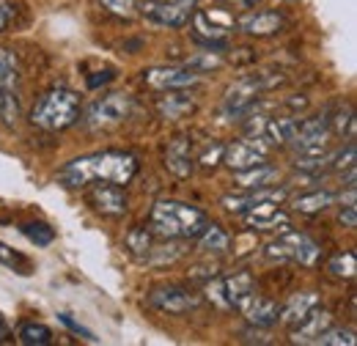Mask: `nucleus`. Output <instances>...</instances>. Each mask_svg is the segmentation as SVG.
Wrapping results in <instances>:
<instances>
[{
	"instance_id": "1",
	"label": "nucleus",
	"mask_w": 357,
	"mask_h": 346,
	"mask_svg": "<svg viewBox=\"0 0 357 346\" xmlns=\"http://www.w3.org/2000/svg\"><path fill=\"white\" fill-rule=\"evenodd\" d=\"M137 157L130 151H93L86 157L72 160L58 173V181L63 187H86L91 181H113V184H130L137 176Z\"/></svg>"
},
{
	"instance_id": "2",
	"label": "nucleus",
	"mask_w": 357,
	"mask_h": 346,
	"mask_svg": "<svg viewBox=\"0 0 357 346\" xmlns=\"http://www.w3.org/2000/svg\"><path fill=\"white\" fill-rule=\"evenodd\" d=\"M149 225L154 234L165 239H190V236H198L209 225V217L198 206H190L181 201H160L151 209Z\"/></svg>"
},
{
	"instance_id": "3",
	"label": "nucleus",
	"mask_w": 357,
	"mask_h": 346,
	"mask_svg": "<svg viewBox=\"0 0 357 346\" xmlns=\"http://www.w3.org/2000/svg\"><path fill=\"white\" fill-rule=\"evenodd\" d=\"M77 119H80V93L63 86L45 91L31 107V124L47 132L66 130Z\"/></svg>"
},
{
	"instance_id": "4",
	"label": "nucleus",
	"mask_w": 357,
	"mask_h": 346,
	"mask_svg": "<svg viewBox=\"0 0 357 346\" xmlns=\"http://www.w3.org/2000/svg\"><path fill=\"white\" fill-rule=\"evenodd\" d=\"M20 119V61L11 50L0 47V121L14 124Z\"/></svg>"
},
{
	"instance_id": "5",
	"label": "nucleus",
	"mask_w": 357,
	"mask_h": 346,
	"mask_svg": "<svg viewBox=\"0 0 357 346\" xmlns=\"http://www.w3.org/2000/svg\"><path fill=\"white\" fill-rule=\"evenodd\" d=\"M132 96L127 93H107L102 99H96L86 110V127L89 130H110V127H119L121 121L130 119L132 113Z\"/></svg>"
},
{
	"instance_id": "6",
	"label": "nucleus",
	"mask_w": 357,
	"mask_h": 346,
	"mask_svg": "<svg viewBox=\"0 0 357 346\" xmlns=\"http://www.w3.org/2000/svg\"><path fill=\"white\" fill-rule=\"evenodd\" d=\"M267 256L280 261H297L303 266H313L316 259H319V245L305 234L283 231V236H278L275 242L267 245Z\"/></svg>"
},
{
	"instance_id": "7",
	"label": "nucleus",
	"mask_w": 357,
	"mask_h": 346,
	"mask_svg": "<svg viewBox=\"0 0 357 346\" xmlns=\"http://www.w3.org/2000/svg\"><path fill=\"white\" fill-rule=\"evenodd\" d=\"M143 80L157 91H178V88H192L201 83V72L192 66H151L143 72Z\"/></svg>"
},
{
	"instance_id": "8",
	"label": "nucleus",
	"mask_w": 357,
	"mask_h": 346,
	"mask_svg": "<svg viewBox=\"0 0 357 346\" xmlns=\"http://www.w3.org/2000/svg\"><path fill=\"white\" fill-rule=\"evenodd\" d=\"M267 157V146L259 143V137H245V140H234L223 149V163L231 171H248L261 165Z\"/></svg>"
},
{
	"instance_id": "9",
	"label": "nucleus",
	"mask_w": 357,
	"mask_h": 346,
	"mask_svg": "<svg viewBox=\"0 0 357 346\" xmlns=\"http://www.w3.org/2000/svg\"><path fill=\"white\" fill-rule=\"evenodd\" d=\"M149 305L162 313H190L201 305V297L192 292H184L178 286H160L149 292Z\"/></svg>"
},
{
	"instance_id": "10",
	"label": "nucleus",
	"mask_w": 357,
	"mask_h": 346,
	"mask_svg": "<svg viewBox=\"0 0 357 346\" xmlns=\"http://www.w3.org/2000/svg\"><path fill=\"white\" fill-rule=\"evenodd\" d=\"M91 184L93 187L89 190V204L99 215L119 217L127 212V195L121 184H113V181H91Z\"/></svg>"
},
{
	"instance_id": "11",
	"label": "nucleus",
	"mask_w": 357,
	"mask_h": 346,
	"mask_svg": "<svg viewBox=\"0 0 357 346\" xmlns=\"http://www.w3.org/2000/svg\"><path fill=\"white\" fill-rule=\"evenodd\" d=\"M143 11L168 28H184L195 11V0H160V3H146Z\"/></svg>"
},
{
	"instance_id": "12",
	"label": "nucleus",
	"mask_w": 357,
	"mask_h": 346,
	"mask_svg": "<svg viewBox=\"0 0 357 346\" xmlns=\"http://www.w3.org/2000/svg\"><path fill=\"white\" fill-rule=\"evenodd\" d=\"M330 327H333V316H330V310L313 305L311 310H308V316L300 319V322L294 324V330H291V341H294V344H319L321 336H324Z\"/></svg>"
},
{
	"instance_id": "13",
	"label": "nucleus",
	"mask_w": 357,
	"mask_h": 346,
	"mask_svg": "<svg viewBox=\"0 0 357 346\" xmlns=\"http://www.w3.org/2000/svg\"><path fill=\"white\" fill-rule=\"evenodd\" d=\"M245 215H248V225L250 228H259V231L289 228V215L278 206V201H261V204L250 206Z\"/></svg>"
},
{
	"instance_id": "14",
	"label": "nucleus",
	"mask_w": 357,
	"mask_h": 346,
	"mask_svg": "<svg viewBox=\"0 0 357 346\" xmlns=\"http://www.w3.org/2000/svg\"><path fill=\"white\" fill-rule=\"evenodd\" d=\"M236 28L248 36H272L283 28V17L278 11H253L236 20Z\"/></svg>"
},
{
	"instance_id": "15",
	"label": "nucleus",
	"mask_w": 357,
	"mask_h": 346,
	"mask_svg": "<svg viewBox=\"0 0 357 346\" xmlns=\"http://www.w3.org/2000/svg\"><path fill=\"white\" fill-rule=\"evenodd\" d=\"M286 193L283 190H269V187H261V190H250L248 195H225L223 198V206L228 212H236V215H245L250 206L261 204V201H283Z\"/></svg>"
},
{
	"instance_id": "16",
	"label": "nucleus",
	"mask_w": 357,
	"mask_h": 346,
	"mask_svg": "<svg viewBox=\"0 0 357 346\" xmlns=\"http://www.w3.org/2000/svg\"><path fill=\"white\" fill-rule=\"evenodd\" d=\"M165 168L176 179H187L192 173V157H190V143L187 137H176L165 149Z\"/></svg>"
},
{
	"instance_id": "17",
	"label": "nucleus",
	"mask_w": 357,
	"mask_h": 346,
	"mask_svg": "<svg viewBox=\"0 0 357 346\" xmlns=\"http://www.w3.org/2000/svg\"><path fill=\"white\" fill-rule=\"evenodd\" d=\"M242 313L248 316V322H250L253 327H269V324H275V322L280 319V308L272 303V300L259 297V294H253V297L245 303Z\"/></svg>"
},
{
	"instance_id": "18",
	"label": "nucleus",
	"mask_w": 357,
	"mask_h": 346,
	"mask_svg": "<svg viewBox=\"0 0 357 346\" xmlns=\"http://www.w3.org/2000/svg\"><path fill=\"white\" fill-rule=\"evenodd\" d=\"M223 286H225V294H228L231 308H239V310L245 308V303H248L253 294H259V292H256V280H253V275H248V272H239V275L225 278Z\"/></svg>"
},
{
	"instance_id": "19",
	"label": "nucleus",
	"mask_w": 357,
	"mask_h": 346,
	"mask_svg": "<svg viewBox=\"0 0 357 346\" xmlns=\"http://www.w3.org/2000/svg\"><path fill=\"white\" fill-rule=\"evenodd\" d=\"M272 181H278V171L264 163L256 168H248V171H236L234 176V184H239L242 190H261V187H269Z\"/></svg>"
},
{
	"instance_id": "20",
	"label": "nucleus",
	"mask_w": 357,
	"mask_h": 346,
	"mask_svg": "<svg viewBox=\"0 0 357 346\" xmlns=\"http://www.w3.org/2000/svg\"><path fill=\"white\" fill-rule=\"evenodd\" d=\"M313 305H319V297H316V292H303V294H297L291 303H289L286 308H283V310H280V313H283L280 319H283L289 327H294L300 319H305V316H308V310H311Z\"/></svg>"
},
{
	"instance_id": "21",
	"label": "nucleus",
	"mask_w": 357,
	"mask_h": 346,
	"mask_svg": "<svg viewBox=\"0 0 357 346\" xmlns=\"http://www.w3.org/2000/svg\"><path fill=\"white\" fill-rule=\"evenodd\" d=\"M335 204V195L327 193V190H316V193H308V195H300L294 201V209L303 212V215H316V212H324L327 206Z\"/></svg>"
},
{
	"instance_id": "22",
	"label": "nucleus",
	"mask_w": 357,
	"mask_h": 346,
	"mask_svg": "<svg viewBox=\"0 0 357 346\" xmlns=\"http://www.w3.org/2000/svg\"><path fill=\"white\" fill-rule=\"evenodd\" d=\"M157 107H160V113L165 119H181V116H187V113L195 110V102L190 96H184V93H168V96L160 99Z\"/></svg>"
},
{
	"instance_id": "23",
	"label": "nucleus",
	"mask_w": 357,
	"mask_h": 346,
	"mask_svg": "<svg viewBox=\"0 0 357 346\" xmlns=\"http://www.w3.org/2000/svg\"><path fill=\"white\" fill-rule=\"evenodd\" d=\"M198 236H201V248H204L206 253H225L228 245H231L228 234H225L220 225H215V223H209Z\"/></svg>"
},
{
	"instance_id": "24",
	"label": "nucleus",
	"mask_w": 357,
	"mask_h": 346,
	"mask_svg": "<svg viewBox=\"0 0 357 346\" xmlns=\"http://www.w3.org/2000/svg\"><path fill=\"white\" fill-rule=\"evenodd\" d=\"M327 272L338 280H352L357 275V256L355 253H338L327 261Z\"/></svg>"
},
{
	"instance_id": "25",
	"label": "nucleus",
	"mask_w": 357,
	"mask_h": 346,
	"mask_svg": "<svg viewBox=\"0 0 357 346\" xmlns=\"http://www.w3.org/2000/svg\"><path fill=\"white\" fill-rule=\"evenodd\" d=\"M184 253H187V248H184L181 242H168V245H157V248L151 245V248H149V256H146V261L160 266V264H174V261L181 259Z\"/></svg>"
},
{
	"instance_id": "26",
	"label": "nucleus",
	"mask_w": 357,
	"mask_h": 346,
	"mask_svg": "<svg viewBox=\"0 0 357 346\" xmlns=\"http://www.w3.org/2000/svg\"><path fill=\"white\" fill-rule=\"evenodd\" d=\"M20 341L25 346H47L52 344V330L45 324H36V322H28L20 327Z\"/></svg>"
},
{
	"instance_id": "27",
	"label": "nucleus",
	"mask_w": 357,
	"mask_h": 346,
	"mask_svg": "<svg viewBox=\"0 0 357 346\" xmlns=\"http://www.w3.org/2000/svg\"><path fill=\"white\" fill-rule=\"evenodd\" d=\"M22 234H25L36 248H47V245H52V239H55V231H52L47 223H25V225H22Z\"/></svg>"
},
{
	"instance_id": "28",
	"label": "nucleus",
	"mask_w": 357,
	"mask_h": 346,
	"mask_svg": "<svg viewBox=\"0 0 357 346\" xmlns=\"http://www.w3.org/2000/svg\"><path fill=\"white\" fill-rule=\"evenodd\" d=\"M124 245L132 250V256L146 259V256H149V248H151V236H149L146 228H132V231L124 236Z\"/></svg>"
},
{
	"instance_id": "29",
	"label": "nucleus",
	"mask_w": 357,
	"mask_h": 346,
	"mask_svg": "<svg viewBox=\"0 0 357 346\" xmlns=\"http://www.w3.org/2000/svg\"><path fill=\"white\" fill-rule=\"evenodd\" d=\"M0 264L14 269V272H20V275H31V261L25 256H20L17 250H11L6 242H0Z\"/></svg>"
},
{
	"instance_id": "30",
	"label": "nucleus",
	"mask_w": 357,
	"mask_h": 346,
	"mask_svg": "<svg viewBox=\"0 0 357 346\" xmlns=\"http://www.w3.org/2000/svg\"><path fill=\"white\" fill-rule=\"evenodd\" d=\"M355 330H327L324 336H321V346H355Z\"/></svg>"
},
{
	"instance_id": "31",
	"label": "nucleus",
	"mask_w": 357,
	"mask_h": 346,
	"mask_svg": "<svg viewBox=\"0 0 357 346\" xmlns=\"http://www.w3.org/2000/svg\"><path fill=\"white\" fill-rule=\"evenodd\" d=\"M187 66H192L195 72H206V69H220L223 66V58L218 52H201L195 58L187 61Z\"/></svg>"
},
{
	"instance_id": "32",
	"label": "nucleus",
	"mask_w": 357,
	"mask_h": 346,
	"mask_svg": "<svg viewBox=\"0 0 357 346\" xmlns=\"http://www.w3.org/2000/svg\"><path fill=\"white\" fill-rule=\"evenodd\" d=\"M102 6L110 11V14H116V17H135L137 14V0H102Z\"/></svg>"
},
{
	"instance_id": "33",
	"label": "nucleus",
	"mask_w": 357,
	"mask_h": 346,
	"mask_svg": "<svg viewBox=\"0 0 357 346\" xmlns=\"http://www.w3.org/2000/svg\"><path fill=\"white\" fill-rule=\"evenodd\" d=\"M338 220H341V225H344V228H355V225H357L355 190H349V195H347V204H344V206H341V212H338Z\"/></svg>"
},
{
	"instance_id": "34",
	"label": "nucleus",
	"mask_w": 357,
	"mask_h": 346,
	"mask_svg": "<svg viewBox=\"0 0 357 346\" xmlns=\"http://www.w3.org/2000/svg\"><path fill=\"white\" fill-rule=\"evenodd\" d=\"M206 297H209V300H215V303H218V308H223V310H228V308H231V303H228V294H225L223 280H209V286H206Z\"/></svg>"
},
{
	"instance_id": "35",
	"label": "nucleus",
	"mask_w": 357,
	"mask_h": 346,
	"mask_svg": "<svg viewBox=\"0 0 357 346\" xmlns=\"http://www.w3.org/2000/svg\"><path fill=\"white\" fill-rule=\"evenodd\" d=\"M344 130H347L349 137L355 135V113H352V107L341 110V113H338V119H335V132H341V135H344Z\"/></svg>"
},
{
	"instance_id": "36",
	"label": "nucleus",
	"mask_w": 357,
	"mask_h": 346,
	"mask_svg": "<svg viewBox=\"0 0 357 346\" xmlns=\"http://www.w3.org/2000/svg\"><path fill=\"white\" fill-rule=\"evenodd\" d=\"M355 165V143L347 146V151H341L338 157H333V171H344V168H352Z\"/></svg>"
},
{
	"instance_id": "37",
	"label": "nucleus",
	"mask_w": 357,
	"mask_h": 346,
	"mask_svg": "<svg viewBox=\"0 0 357 346\" xmlns=\"http://www.w3.org/2000/svg\"><path fill=\"white\" fill-rule=\"evenodd\" d=\"M223 143H215V149H206L204 154H201V165L204 168H215L218 163H223Z\"/></svg>"
},
{
	"instance_id": "38",
	"label": "nucleus",
	"mask_w": 357,
	"mask_h": 346,
	"mask_svg": "<svg viewBox=\"0 0 357 346\" xmlns=\"http://www.w3.org/2000/svg\"><path fill=\"white\" fill-rule=\"evenodd\" d=\"M14 14H17V6L11 0H0V33H6V28L14 20Z\"/></svg>"
},
{
	"instance_id": "39",
	"label": "nucleus",
	"mask_w": 357,
	"mask_h": 346,
	"mask_svg": "<svg viewBox=\"0 0 357 346\" xmlns=\"http://www.w3.org/2000/svg\"><path fill=\"white\" fill-rule=\"evenodd\" d=\"M239 338L245 341V344H269V336L264 330H245V333H239Z\"/></svg>"
},
{
	"instance_id": "40",
	"label": "nucleus",
	"mask_w": 357,
	"mask_h": 346,
	"mask_svg": "<svg viewBox=\"0 0 357 346\" xmlns=\"http://www.w3.org/2000/svg\"><path fill=\"white\" fill-rule=\"evenodd\" d=\"M61 322H63V324H66L69 330H75L77 336H83L86 341H96V338H93V333H91V330H86V327H80V324H77V322H75V319H72L69 313H61Z\"/></svg>"
},
{
	"instance_id": "41",
	"label": "nucleus",
	"mask_w": 357,
	"mask_h": 346,
	"mask_svg": "<svg viewBox=\"0 0 357 346\" xmlns=\"http://www.w3.org/2000/svg\"><path fill=\"white\" fill-rule=\"evenodd\" d=\"M8 338H11V330H8V324L0 319V344H6Z\"/></svg>"
},
{
	"instance_id": "42",
	"label": "nucleus",
	"mask_w": 357,
	"mask_h": 346,
	"mask_svg": "<svg viewBox=\"0 0 357 346\" xmlns=\"http://www.w3.org/2000/svg\"><path fill=\"white\" fill-rule=\"evenodd\" d=\"M231 3H236V6H256L259 0H231Z\"/></svg>"
}]
</instances>
